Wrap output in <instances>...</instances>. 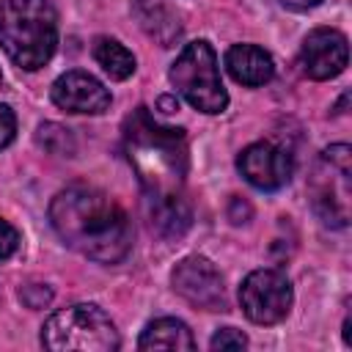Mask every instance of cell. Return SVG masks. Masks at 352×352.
Returning <instances> with one entry per match:
<instances>
[{
	"label": "cell",
	"mask_w": 352,
	"mask_h": 352,
	"mask_svg": "<svg viewBox=\"0 0 352 352\" xmlns=\"http://www.w3.org/2000/svg\"><path fill=\"white\" fill-rule=\"evenodd\" d=\"M124 148L143 187L151 228H157L168 239H179L192 223L190 204L184 201V129L162 126L146 107H138L124 121Z\"/></svg>",
	"instance_id": "1"
},
{
	"label": "cell",
	"mask_w": 352,
	"mask_h": 352,
	"mask_svg": "<svg viewBox=\"0 0 352 352\" xmlns=\"http://www.w3.org/2000/svg\"><path fill=\"white\" fill-rule=\"evenodd\" d=\"M55 234L80 256L99 264H118L132 250V220L116 198L99 187L72 184L50 201Z\"/></svg>",
	"instance_id": "2"
},
{
	"label": "cell",
	"mask_w": 352,
	"mask_h": 352,
	"mask_svg": "<svg viewBox=\"0 0 352 352\" xmlns=\"http://www.w3.org/2000/svg\"><path fill=\"white\" fill-rule=\"evenodd\" d=\"M0 44L14 66L41 69L58 44V14L52 0H0Z\"/></svg>",
	"instance_id": "3"
},
{
	"label": "cell",
	"mask_w": 352,
	"mask_h": 352,
	"mask_svg": "<svg viewBox=\"0 0 352 352\" xmlns=\"http://www.w3.org/2000/svg\"><path fill=\"white\" fill-rule=\"evenodd\" d=\"M41 344L52 352H113L121 346L113 319L91 302H77L55 311L41 327Z\"/></svg>",
	"instance_id": "4"
},
{
	"label": "cell",
	"mask_w": 352,
	"mask_h": 352,
	"mask_svg": "<svg viewBox=\"0 0 352 352\" xmlns=\"http://www.w3.org/2000/svg\"><path fill=\"white\" fill-rule=\"evenodd\" d=\"M173 88L201 113H223L228 107V94L223 88L220 80V69H217V55L212 50L209 41L198 38L190 41L179 58L170 63L168 72Z\"/></svg>",
	"instance_id": "5"
},
{
	"label": "cell",
	"mask_w": 352,
	"mask_h": 352,
	"mask_svg": "<svg viewBox=\"0 0 352 352\" xmlns=\"http://www.w3.org/2000/svg\"><path fill=\"white\" fill-rule=\"evenodd\" d=\"M349 173H352V148L346 143L327 146L308 182L314 212L324 226L344 228L349 223Z\"/></svg>",
	"instance_id": "6"
},
{
	"label": "cell",
	"mask_w": 352,
	"mask_h": 352,
	"mask_svg": "<svg viewBox=\"0 0 352 352\" xmlns=\"http://www.w3.org/2000/svg\"><path fill=\"white\" fill-rule=\"evenodd\" d=\"M292 283L280 270H256L239 286V305L256 324H278L292 311Z\"/></svg>",
	"instance_id": "7"
},
{
	"label": "cell",
	"mask_w": 352,
	"mask_h": 352,
	"mask_svg": "<svg viewBox=\"0 0 352 352\" xmlns=\"http://www.w3.org/2000/svg\"><path fill=\"white\" fill-rule=\"evenodd\" d=\"M173 292L204 311H226V289L217 267L204 256H187L170 275Z\"/></svg>",
	"instance_id": "8"
},
{
	"label": "cell",
	"mask_w": 352,
	"mask_h": 352,
	"mask_svg": "<svg viewBox=\"0 0 352 352\" xmlns=\"http://www.w3.org/2000/svg\"><path fill=\"white\" fill-rule=\"evenodd\" d=\"M236 168L248 184H253L256 190L272 192L289 184L294 162L286 148L261 140V143H250L248 148H242V154L236 157Z\"/></svg>",
	"instance_id": "9"
},
{
	"label": "cell",
	"mask_w": 352,
	"mask_h": 352,
	"mask_svg": "<svg viewBox=\"0 0 352 352\" xmlns=\"http://www.w3.org/2000/svg\"><path fill=\"white\" fill-rule=\"evenodd\" d=\"M349 47L346 36L333 28H316L305 36L300 50L302 74L311 80H333L346 69Z\"/></svg>",
	"instance_id": "10"
},
{
	"label": "cell",
	"mask_w": 352,
	"mask_h": 352,
	"mask_svg": "<svg viewBox=\"0 0 352 352\" xmlns=\"http://www.w3.org/2000/svg\"><path fill=\"white\" fill-rule=\"evenodd\" d=\"M52 102L66 110V113H77V116H99L110 107V91L88 72H66L52 82L50 91Z\"/></svg>",
	"instance_id": "11"
},
{
	"label": "cell",
	"mask_w": 352,
	"mask_h": 352,
	"mask_svg": "<svg viewBox=\"0 0 352 352\" xmlns=\"http://www.w3.org/2000/svg\"><path fill=\"white\" fill-rule=\"evenodd\" d=\"M226 69L236 82L250 85V88L270 82L275 74V63L270 52H264L256 44H234L226 52Z\"/></svg>",
	"instance_id": "12"
},
{
	"label": "cell",
	"mask_w": 352,
	"mask_h": 352,
	"mask_svg": "<svg viewBox=\"0 0 352 352\" xmlns=\"http://www.w3.org/2000/svg\"><path fill=\"white\" fill-rule=\"evenodd\" d=\"M140 349H195V338L182 319L162 316L146 324L138 338Z\"/></svg>",
	"instance_id": "13"
},
{
	"label": "cell",
	"mask_w": 352,
	"mask_h": 352,
	"mask_svg": "<svg viewBox=\"0 0 352 352\" xmlns=\"http://www.w3.org/2000/svg\"><path fill=\"white\" fill-rule=\"evenodd\" d=\"M91 52H94V60L113 77V80H126L132 77L135 72V55L116 38L110 36H96L94 44H91Z\"/></svg>",
	"instance_id": "14"
},
{
	"label": "cell",
	"mask_w": 352,
	"mask_h": 352,
	"mask_svg": "<svg viewBox=\"0 0 352 352\" xmlns=\"http://www.w3.org/2000/svg\"><path fill=\"white\" fill-rule=\"evenodd\" d=\"M138 19H140L143 30H146L151 38H157L162 47H170V44L179 38V33H182L179 19H176L168 8L157 6V3H148V0H140V3H138Z\"/></svg>",
	"instance_id": "15"
},
{
	"label": "cell",
	"mask_w": 352,
	"mask_h": 352,
	"mask_svg": "<svg viewBox=\"0 0 352 352\" xmlns=\"http://www.w3.org/2000/svg\"><path fill=\"white\" fill-rule=\"evenodd\" d=\"M36 143L50 151V154H58V157H72L74 154V138L66 126L55 124V121H47L36 129Z\"/></svg>",
	"instance_id": "16"
},
{
	"label": "cell",
	"mask_w": 352,
	"mask_h": 352,
	"mask_svg": "<svg viewBox=\"0 0 352 352\" xmlns=\"http://www.w3.org/2000/svg\"><path fill=\"white\" fill-rule=\"evenodd\" d=\"M19 300L28 305V308H44V305H50V300H52V289L47 286V283H25L22 289H19Z\"/></svg>",
	"instance_id": "17"
},
{
	"label": "cell",
	"mask_w": 352,
	"mask_h": 352,
	"mask_svg": "<svg viewBox=\"0 0 352 352\" xmlns=\"http://www.w3.org/2000/svg\"><path fill=\"white\" fill-rule=\"evenodd\" d=\"M209 346L212 349H245L248 346V336L242 330H236V327H223V330H217L212 336Z\"/></svg>",
	"instance_id": "18"
},
{
	"label": "cell",
	"mask_w": 352,
	"mask_h": 352,
	"mask_svg": "<svg viewBox=\"0 0 352 352\" xmlns=\"http://www.w3.org/2000/svg\"><path fill=\"white\" fill-rule=\"evenodd\" d=\"M16 248H19V234H16V228L0 217V261L8 258V256H14Z\"/></svg>",
	"instance_id": "19"
},
{
	"label": "cell",
	"mask_w": 352,
	"mask_h": 352,
	"mask_svg": "<svg viewBox=\"0 0 352 352\" xmlns=\"http://www.w3.org/2000/svg\"><path fill=\"white\" fill-rule=\"evenodd\" d=\"M16 135V116L8 104H0V148H6Z\"/></svg>",
	"instance_id": "20"
},
{
	"label": "cell",
	"mask_w": 352,
	"mask_h": 352,
	"mask_svg": "<svg viewBox=\"0 0 352 352\" xmlns=\"http://www.w3.org/2000/svg\"><path fill=\"white\" fill-rule=\"evenodd\" d=\"M228 217H231V223H245L248 217H250V206L242 201V198H234L231 201V209H228Z\"/></svg>",
	"instance_id": "21"
},
{
	"label": "cell",
	"mask_w": 352,
	"mask_h": 352,
	"mask_svg": "<svg viewBox=\"0 0 352 352\" xmlns=\"http://www.w3.org/2000/svg\"><path fill=\"white\" fill-rule=\"evenodd\" d=\"M286 8H294V11H308V8H314V6H319L322 0H280Z\"/></svg>",
	"instance_id": "22"
},
{
	"label": "cell",
	"mask_w": 352,
	"mask_h": 352,
	"mask_svg": "<svg viewBox=\"0 0 352 352\" xmlns=\"http://www.w3.org/2000/svg\"><path fill=\"white\" fill-rule=\"evenodd\" d=\"M344 344H346V346L352 344V336H349V316L344 319Z\"/></svg>",
	"instance_id": "23"
},
{
	"label": "cell",
	"mask_w": 352,
	"mask_h": 352,
	"mask_svg": "<svg viewBox=\"0 0 352 352\" xmlns=\"http://www.w3.org/2000/svg\"><path fill=\"white\" fill-rule=\"evenodd\" d=\"M0 82H3V74H0Z\"/></svg>",
	"instance_id": "24"
}]
</instances>
